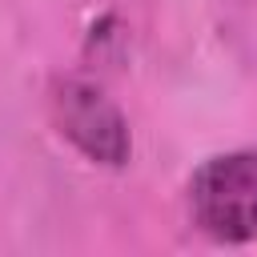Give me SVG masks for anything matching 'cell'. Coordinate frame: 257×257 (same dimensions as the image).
I'll list each match as a JSON object with an SVG mask.
<instances>
[{
    "mask_svg": "<svg viewBox=\"0 0 257 257\" xmlns=\"http://www.w3.org/2000/svg\"><path fill=\"white\" fill-rule=\"evenodd\" d=\"M189 209L201 233L213 241L257 237V149H233L201 161L189 181Z\"/></svg>",
    "mask_w": 257,
    "mask_h": 257,
    "instance_id": "6da1fadb",
    "label": "cell"
},
{
    "mask_svg": "<svg viewBox=\"0 0 257 257\" xmlns=\"http://www.w3.org/2000/svg\"><path fill=\"white\" fill-rule=\"evenodd\" d=\"M52 116H56L60 137L92 165L120 169L133 157V133H128L124 112L92 80H80V76L60 80L52 88Z\"/></svg>",
    "mask_w": 257,
    "mask_h": 257,
    "instance_id": "7a4b0ae2",
    "label": "cell"
}]
</instances>
